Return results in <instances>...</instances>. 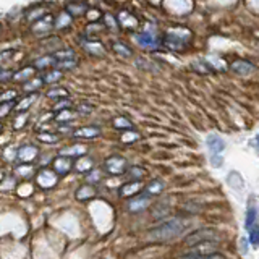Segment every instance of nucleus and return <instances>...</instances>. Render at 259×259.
I'll return each mask as SVG.
<instances>
[{
    "instance_id": "f257e3e1",
    "label": "nucleus",
    "mask_w": 259,
    "mask_h": 259,
    "mask_svg": "<svg viewBox=\"0 0 259 259\" xmlns=\"http://www.w3.org/2000/svg\"><path fill=\"white\" fill-rule=\"evenodd\" d=\"M186 227H188V224H186L183 219H170V221L162 222L160 225L149 230V240L152 241L174 240L186 230Z\"/></svg>"
},
{
    "instance_id": "f03ea898",
    "label": "nucleus",
    "mask_w": 259,
    "mask_h": 259,
    "mask_svg": "<svg viewBox=\"0 0 259 259\" xmlns=\"http://www.w3.org/2000/svg\"><path fill=\"white\" fill-rule=\"evenodd\" d=\"M191 40V32L185 28H172L165 32L164 46L170 51H183Z\"/></svg>"
},
{
    "instance_id": "7ed1b4c3",
    "label": "nucleus",
    "mask_w": 259,
    "mask_h": 259,
    "mask_svg": "<svg viewBox=\"0 0 259 259\" xmlns=\"http://www.w3.org/2000/svg\"><path fill=\"white\" fill-rule=\"evenodd\" d=\"M128 160L121 156H110L109 159H105L104 162V172L109 175H123L125 172H128Z\"/></svg>"
},
{
    "instance_id": "20e7f679",
    "label": "nucleus",
    "mask_w": 259,
    "mask_h": 259,
    "mask_svg": "<svg viewBox=\"0 0 259 259\" xmlns=\"http://www.w3.org/2000/svg\"><path fill=\"white\" fill-rule=\"evenodd\" d=\"M219 237L215 230L212 229H201V230H196L190 233L188 237L185 238V243L186 245H191V246H198L201 243H206V241H217Z\"/></svg>"
},
{
    "instance_id": "39448f33",
    "label": "nucleus",
    "mask_w": 259,
    "mask_h": 259,
    "mask_svg": "<svg viewBox=\"0 0 259 259\" xmlns=\"http://www.w3.org/2000/svg\"><path fill=\"white\" fill-rule=\"evenodd\" d=\"M57 177L59 175H57L52 168H42V170H39V174L36 175V182L40 188L49 190V188H54L57 185Z\"/></svg>"
},
{
    "instance_id": "423d86ee",
    "label": "nucleus",
    "mask_w": 259,
    "mask_h": 259,
    "mask_svg": "<svg viewBox=\"0 0 259 259\" xmlns=\"http://www.w3.org/2000/svg\"><path fill=\"white\" fill-rule=\"evenodd\" d=\"M135 40H136V44H140L141 47H146V49H154L159 46V37L156 32L151 29L143 31L141 34H136Z\"/></svg>"
},
{
    "instance_id": "0eeeda50",
    "label": "nucleus",
    "mask_w": 259,
    "mask_h": 259,
    "mask_svg": "<svg viewBox=\"0 0 259 259\" xmlns=\"http://www.w3.org/2000/svg\"><path fill=\"white\" fill-rule=\"evenodd\" d=\"M52 28H55V20L52 18V15H46L44 18H40L39 21H36L31 26V31L34 34H47L49 31H52Z\"/></svg>"
},
{
    "instance_id": "6e6552de",
    "label": "nucleus",
    "mask_w": 259,
    "mask_h": 259,
    "mask_svg": "<svg viewBox=\"0 0 259 259\" xmlns=\"http://www.w3.org/2000/svg\"><path fill=\"white\" fill-rule=\"evenodd\" d=\"M81 46H83L84 51L88 54H91V55H99L101 57L105 52L104 46L96 37H83V39H81Z\"/></svg>"
},
{
    "instance_id": "1a4fd4ad",
    "label": "nucleus",
    "mask_w": 259,
    "mask_h": 259,
    "mask_svg": "<svg viewBox=\"0 0 259 259\" xmlns=\"http://www.w3.org/2000/svg\"><path fill=\"white\" fill-rule=\"evenodd\" d=\"M149 202H151V198L146 196V194H141V196H135L130 199L126 204V209L130 212H141V210H144L149 206Z\"/></svg>"
},
{
    "instance_id": "9d476101",
    "label": "nucleus",
    "mask_w": 259,
    "mask_h": 259,
    "mask_svg": "<svg viewBox=\"0 0 259 259\" xmlns=\"http://www.w3.org/2000/svg\"><path fill=\"white\" fill-rule=\"evenodd\" d=\"M71 167H73V162H71V159H68V157H62V156H59L57 159H54V162H52V170L54 172L59 175V177H63V175H67L70 170H71Z\"/></svg>"
},
{
    "instance_id": "9b49d317",
    "label": "nucleus",
    "mask_w": 259,
    "mask_h": 259,
    "mask_svg": "<svg viewBox=\"0 0 259 259\" xmlns=\"http://www.w3.org/2000/svg\"><path fill=\"white\" fill-rule=\"evenodd\" d=\"M86 152H88L86 146H83V144H71V146H67V148L60 149L59 154H60L62 157H68V159L76 157V159H79V157H84Z\"/></svg>"
},
{
    "instance_id": "f8f14e48",
    "label": "nucleus",
    "mask_w": 259,
    "mask_h": 259,
    "mask_svg": "<svg viewBox=\"0 0 259 259\" xmlns=\"http://www.w3.org/2000/svg\"><path fill=\"white\" fill-rule=\"evenodd\" d=\"M37 154H39V149L36 148V146L24 144L18 149V156H16V157H18L21 162H24V164H29V162H32L37 157Z\"/></svg>"
},
{
    "instance_id": "ddd939ff",
    "label": "nucleus",
    "mask_w": 259,
    "mask_h": 259,
    "mask_svg": "<svg viewBox=\"0 0 259 259\" xmlns=\"http://www.w3.org/2000/svg\"><path fill=\"white\" fill-rule=\"evenodd\" d=\"M207 148L210 151V156H221V152L225 149V143L221 136H217V135H209L207 136Z\"/></svg>"
},
{
    "instance_id": "4468645a",
    "label": "nucleus",
    "mask_w": 259,
    "mask_h": 259,
    "mask_svg": "<svg viewBox=\"0 0 259 259\" xmlns=\"http://www.w3.org/2000/svg\"><path fill=\"white\" fill-rule=\"evenodd\" d=\"M230 67H232V70H233L235 73H238V75H241V76L251 75V73L254 71V65L251 63V62H248V60H245V59L233 60Z\"/></svg>"
},
{
    "instance_id": "2eb2a0df",
    "label": "nucleus",
    "mask_w": 259,
    "mask_h": 259,
    "mask_svg": "<svg viewBox=\"0 0 259 259\" xmlns=\"http://www.w3.org/2000/svg\"><path fill=\"white\" fill-rule=\"evenodd\" d=\"M57 59L54 57V54L52 55H42V57H39V59L32 63V67H34L36 70H39V71H44V70H49V68H57Z\"/></svg>"
},
{
    "instance_id": "dca6fc26",
    "label": "nucleus",
    "mask_w": 259,
    "mask_h": 259,
    "mask_svg": "<svg viewBox=\"0 0 259 259\" xmlns=\"http://www.w3.org/2000/svg\"><path fill=\"white\" fill-rule=\"evenodd\" d=\"M46 15H49L47 13V8H46V5H34V7H31L29 10L26 12V20L31 23V24H34L36 21H39L40 18H44Z\"/></svg>"
},
{
    "instance_id": "f3484780",
    "label": "nucleus",
    "mask_w": 259,
    "mask_h": 259,
    "mask_svg": "<svg viewBox=\"0 0 259 259\" xmlns=\"http://www.w3.org/2000/svg\"><path fill=\"white\" fill-rule=\"evenodd\" d=\"M101 135V128L99 126H83L78 128L76 132H73L75 138H81V140H93Z\"/></svg>"
},
{
    "instance_id": "a211bd4d",
    "label": "nucleus",
    "mask_w": 259,
    "mask_h": 259,
    "mask_svg": "<svg viewBox=\"0 0 259 259\" xmlns=\"http://www.w3.org/2000/svg\"><path fill=\"white\" fill-rule=\"evenodd\" d=\"M118 23H120V26H123L126 29H135L138 24H140V21H138L136 16L132 15V13H128L126 10H121L118 13Z\"/></svg>"
},
{
    "instance_id": "6ab92c4d",
    "label": "nucleus",
    "mask_w": 259,
    "mask_h": 259,
    "mask_svg": "<svg viewBox=\"0 0 259 259\" xmlns=\"http://www.w3.org/2000/svg\"><path fill=\"white\" fill-rule=\"evenodd\" d=\"M217 241H206L201 243V245L194 246L193 254H201V256H210V254H217Z\"/></svg>"
},
{
    "instance_id": "aec40b11",
    "label": "nucleus",
    "mask_w": 259,
    "mask_h": 259,
    "mask_svg": "<svg viewBox=\"0 0 259 259\" xmlns=\"http://www.w3.org/2000/svg\"><path fill=\"white\" fill-rule=\"evenodd\" d=\"M75 170H76V172H79V174H89V172H93V170H94V160H93V157L84 156V157L76 159V162H75Z\"/></svg>"
},
{
    "instance_id": "412c9836",
    "label": "nucleus",
    "mask_w": 259,
    "mask_h": 259,
    "mask_svg": "<svg viewBox=\"0 0 259 259\" xmlns=\"http://www.w3.org/2000/svg\"><path fill=\"white\" fill-rule=\"evenodd\" d=\"M141 190H143L141 182H130V183L121 186L120 193H121V196H125V198H135Z\"/></svg>"
},
{
    "instance_id": "4be33fe9",
    "label": "nucleus",
    "mask_w": 259,
    "mask_h": 259,
    "mask_svg": "<svg viewBox=\"0 0 259 259\" xmlns=\"http://www.w3.org/2000/svg\"><path fill=\"white\" fill-rule=\"evenodd\" d=\"M96 194V188L93 185H83V186H79V188L76 190V199L79 201H86V199H91L93 196Z\"/></svg>"
},
{
    "instance_id": "5701e85b",
    "label": "nucleus",
    "mask_w": 259,
    "mask_h": 259,
    "mask_svg": "<svg viewBox=\"0 0 259 259\" xmlns=\"http://www.w3.org/2000/svg\"><path fill=\"white\" fill-rule=\"evenodd\" d=\"M37 70L34 67H26V68H21L20 71H16L15 73V76L13 79L15 81H24V83H28V81L32 79V75H34Z\"/></svg>"
},
{
    "instance_id": "b1692460",
    "label": "nucleus",
    "mask_w": 259,
    "mask_h": 259,
    "mask_svg": "<svg viewBox=\"0 0 259 259\" xmlns=\"http://www.w3.org/2000/svg\"><path fill=\"white\" fill-rule=\"evenodd\" d=\"M71 20H73V16H71L67 10H63V12H60L59 16L55 18V28H57V29L68 28L70 24H71Z\"/></svg>"
},
{
    "instance_id": "393cba45",
    "label": "nucleus",
    "mask_w": 259,
    "mask_h": 259,
    "mask_svg": "<svg viewBox=\"0 0 259 259\" xmlns=\"http://www.w3.org/2000/svg\"><path fill=\"white\" fill-rule=\"evenodd\" d=\"M46 84L44 83V78H32L31 81H28V83H24V91H26L28 94H37V91L40 89V86Z\"/></svg>"
},
{
    "instance_id": "a878e982",
    "label": "nucleus",
    "mask_w": 259,
    "mask_h": 259,
    "mask_svg": "<svg viewBox=\"0 0 259 259\" xmlns=\"http://www.w3.org/2000/svg\"><path fill=\"white\" fill-rule=\"evenodd\" d=\"M54 57L57 62H67V60H76V55L73 49H60V51H55Z\"/></svg>"
},
{
    "instance_id": "bb28decb",
    "label": "nucleus",
    "mask_w": 259,
    "mask_h": 259,
    "mask_svg": "<svg viewBox=\"0 0 259 259\" xmlns=\"http://www.w3.org/2000/svg\"><path fill=\"white\" fill-rule=\"evenodd\" d=\"M162 190H164V183H162L160 180H152L148 186L144 188V194L146 196H154V194H159L162 193Z\"/></svg>"
},
{
    "instance_id": "cd10ccee",
    "label": "nucleus",
    "mask_w": 259,
    "mask_h": 259,
    "mask_svg": "<svg viewBox=\"0 0 259 259\" xmlns=\"http://www.w3.org/2000/svg\"><path fill=\"white\" fill-rule=\"evenodd\" d=\"M36 97H37V94H28L24 99H21L18 104L15 105V110L16 112H26L31 107V104L36 101Z\"/></svg>"
},
{
    "instance_id": "c85d7f7f",
    "label": "nucleus",
    "mask_w": 259,
    "mask_h": 259,
    "mask_svg": "<svg viewBox=\"0 0 259 259\" xmlns=\"http://www.w3.org/2000/svg\"><path fill=\"white\" fill-rule=\"evenodd\" d=\"M62 76H63V71L59 70V68H54L51 71H47L42 78H44V83L46 84H54V83H57V81H60Z\"/></svg>"
},
{
    "instance_id": "c756f323",
    "label": "nucleus",
    "mask_w": 259,
    "mask_h": 259,
    "mask_svg": "<svg viewBox=\"0 0 259 259\" xmlns=\"http://www.w3.org/2000/svg\"><path fill=\"white\" fill-rule=\"evenodd\" d=\"M113 52H115L117 55H120V57H123V59H128V57H132L133 55V51L130 49L126 44H123V42H113Z\"/></svg>"
},
{
    "instance_id": "7c9ffc66",
    "label": "nucleus",
    "mask_w": 259,
    "mask_h": 259,
    "mask_svg": "<svg viewBox=\"0 0 259 259\" xmlns=\"http://www.w3.org/2000/svg\"><path fill=\"white\" fill-rule=\"evenodd\" d=\"M86 10H88V7L84 5V4H78V2H75V4H68L67 5V12L71 15V16H79V15H83V13H86Z\"/></svg>"
},
{
    "instance_id": "2f4dec72",
    "label": "nucleus",
    "mask_w": 259,
    "mask_h": 259,
    "mask_svg": "<svg viewBox=\"0 0 259 259\" xmlns=\"http://www.w3.org/2000/svg\"><path fill=\"white\" fill-rule=\"evenodd\" d=\"M76 113H78V112H73L71 109H67V110H63V112H59V113H57L55 120L59 121V123H68V121H71L73 118L76 117Z\"/></svg>"
},
{
    "instance_id": "473e14b6",
    "label": "nucleus",
    "mask_w": 259,
    "mask_h": 259,
    "mask_svg": "<svg viewBox=\"0 0 259 259\" xmlns=\"http://www.w3.org/2000/svg\"><path fill=\"white\" fill-rule=\"evenodd\" d=\"M113 126H115L117 130H123V132H132L133 123L125 117H117L115 120H113Z\"/></svg>"
},
{
    "instance_id": "72a5a7b5",
    "label": "nucleus",
    "mask_w": 259,
    "mask_h": 259,
    "mask_svg": "<svg viewBox=\"0 0 259 259\" xmlns=\"http://www.w3.org/2000/svg\"><path fill=\"white\" fill-rule=\"evenodd\" d=\"M37 140L40 143H46V144H55L60 141V135L57 133H40L37 135Z\"/></svg>"
},
{
    "instance_id": "f704fd0d",
    "label": "nucleus",
    "mask_w": 259,
    "mask_h": 259,
    "mask_svg": "<svg viewBox=\"0 0 259 259\" xmlns=\"http://www.w3.org/2000/svg\"><path fill=\"white\" fill-rule=\"evenodd\" d=\"M47 97H51V99H68V91L63 88H54L51 91L47 93Z\"/></svg>"
},
{
    "instance_id": "c9c22d12",
    "label": "nucleus",
    "mask_w": 259,
    "mask_h": 259,
    "mask_svg": "<svg viewBox=\"0 0 259 259\" xmlns=\"http://www.w3.org/2000/svg\"><path fill=\"white\" fill-rule=\"evenodd\" d=\"M128 178L132 182H140V180H143V177H144V170L141 168V167H130L128 168Z\"/></svg>"
},
{
    "instance_id": "e433bc0d",
    "label": "nucleus",
    "mask_w": 259,
    "mask_h": 259,
    "mask_svg": "<svg viewBox=\"0 0 259 259\" xmlns=\"http://www.w3.org/2000/svg\"><path fill=\"white\" fill-rule=\"evenodd\" d=\"M101 180H102V170H99V168H94L93 172H89L86 175L88 185H96V183H99Z\"/></svg>"
},
{
    "instance_id": "4c0bfd02",
    "label": "nucleus",
    "mask_w": 259,
    "mask_h": 259,
    "mask_svg": "<svg viewBox=\"0 0 259 259\" xmlns=\"http://www.w3.org/2000/svg\"><path fill=\"white\" fill-rule=\"evenodd\" d=\"M254 225H256V209H254V207H249V209H248V212H246L245 227H246V230H251Z\"/></svg>"
},
{
    "instance_id": "58836bf2",
    "label": "nucleus",
    "mask_w": 259,
    "mask_h": 259,
    "mask_svg": "<svg viewBox=\"0 0 259 259\" xmlns=\"http://www.w3.org/2000/svg\"><path fill=\"white\" fill-rule=\"evenodd\" d=\"M118 20H117V16H113L110 13H105L104 15V26H107L109 29H117L118 28Z\"/></svg>"
},
{
    "instance_id": "ea45409f",
    "label": "nucleus",
    "mask_w": 259,
    "mask_h": 259,
    "mask_svg": "<svg viewBox=\"0 0 259 259\" xmlns=\"http://www.w3.org/2000/svg\"><path fill=\"white\" fill-rule=\"evenodd\" d=\"M32 174H34V170H32L31 165H18L16 167V175H20L23 178H31Z\"/></svg>"
},
{
    "instance_id": "a19ab883",
    "label": "nucleus",
    "mask_w": 259,
    "mask_h": 259,
    "mask_svg": "<svg viewBox=\"0 0 259 259\" xmlns=\"http://www.w3.org/2000/svg\"><path fill=\"white\" fill-rule=\"evenodd\" d=\"M67 109H71V101L70 99H62V101H59L54 105L52 110L55 113H59V112H63V110H67Z\"/></svg>"
},
{
    "instance_id": "79ce46f5",
    "label": "nucleus",
    "mask_w": 259,
    "mask_h": 259,
    "mask_svg": "<svg viewBox=\"0 0 259 259\" xmlns=\"http://www.w3.org/2000/svg\"><path fill=\"white\" fill-rule=\"evenodd\" d=\"M249 233V243L253 246H259V225H254L253 229L248 230Z\"/></svg>"
},
{
    "instance_id": "37998d69",
    "label": "nucleus",
    "mask_w": 259,
    "mask_h": 259,
    "mask_svg": "<svg viewBox=\"0 0 259 259\" xmlns=\"http://www.w3.org/2000/svg\"><path fill=\"white\" fill-rule=\"evenodd\" d=\"M76 65H78V60H67V62H59V63H57V68H59V70H65V71H67V70H73V68H75L76 67Z\"/></svg>"
},
{
    "instance_id": "c03bdc74",
    "label": "nucleus",
    "mask_w": 259,
    "mask_h": 259,
    "mask_svg": "<svg viewBox=\"0 0 259 259\" xmlns=\"http://www.w3.org/2000/svg\"><path fill=\"white\" fill-rule=\"evenodd\" d=\"M182 259H225L222 254H210V256H201V254H188V256H183Z\"/></svg>"
},
{
    "instance_id": "a18cd8bd",
    "label": "nucleus",
    "mask_w": 259,
    "mask_h": 259,
    "mask_svg": "<svg viewBox=\"0 0 259 259\" xmlns=\"http://www.w3.org/2000/svg\"><path fill=\"white\" fill-rule=\"evenodd\" d=\"M78 113H83V115H88V113H91L93 112V105L91 104H88V102H81L78 105V109H76Z\"/></svg>"
},
{
    "instance_id": "49530a36",
    "label": "nucleus",
    "mask_w": 259,
    "mask_h": 259,
    "mask_svg": "<svg viewBox=\"0 0 259 259\" xmlns=\"http://www.w3.org/2000/svg\"><path fill=\"white\" fill-rule=\"evenodd\" d=\"M15 97H16V93H15V91H8V93L2 94V97H0V101H2V104H5V102H13Z\"/></svg>"
},
{
    "instance_id": "de8ad7c7",
    "label": "nucleus",
    "mask_w": 259,
    "mask_h": 259,
    "mask_svg": "<svg viewBox=\"0 0 259 259\" xmlns=\"http://www.w3.org/2000/svg\"><path fill=\"white\" fill-rule=\"evenodd\" d=\"M138 136L136 133H125V135H121V141L123 143H132V141H136L138 140Z\"/></svg>"
},
{
    "instance_id": "09e8293b",
    "label": "nucleus",
    "mask_w": 259,
    "mask_h": 259,
    "mask_svg": "<svg viewBox=\"0 0 259 259\" xmlns=\"http://www.w3.org/2000/svg\"><path fill=\"white\" fill-rule=\"evenodd\" d=\"M26 120H28V115H18V117H16V120H15L13 126L18 130V128H21L24 123H26Z\"/></svg>"
},
{
    "instance_id": "8fccbe9b",
    "label": "nucleus",
    "mask_w": 259,
    "mask_h": 259,
    "mask_svg": "<svg viewBox=\"0 0 259 259\" xmlns=\"http://www.w3.org/2000/svg\"><path fill=\"white\" fill-rule=\"evenodd\" d=\"M88 16H89V20H91V21H97L102 15H101L99 10H96V8H94V10H89L88 12Z\"/></svg>"
},
{
    "instance_id": "3c124183",
    "label": "nucleus",
    "mask_w": 259,
    "mask_h": 259,
    "mask_svg": "<svg viewBox=\"0 0 259 259\" xmlns=\"http://www.w3.org/2000/svg\"><path fill=\"white\" fill-rule=\"evenodd\" d=\"M210 164H212L214 167H221L224 164L222 156H210Z\"/></svg>"
},
{
    "instance_id": "603ef678",
    "label": "nucleus",
    "mask_w": 259,
    "mask_h": 259,
    "mask_svg": "<svg viewBox=\"0 0 259 259\" xmlns=\"http://www.w3.org/2000/svg\"><path fill=\"white\" fill-rule=\"evenodd\" d=\"M13 104H15V102H5V104H2V110H0V115L5 117V115H7V112L10 110V109H13Z\"/></svg>"
},
{
    "instance_id": "864d4df0",
    "label": "nucleus",
    "mask_w": 259,
    "mask_h": 259,
    "mask_svg": "<svg viewBox=\"0 0 259 259\" xmlns=\"http://www.w3.org/2000/svg\"><path fill=\"white\" fill-rule=\"evenodd\" d=\"M13 76H15V73L13 71H8V70H2V75H0V78H2L4 83L10 79V78H13Z\"/></svg>"
},
{
    "instance_id": "5fc2aeb1",
    "label": "nucleus",
    "mask_w": 259,
    "mask_h": 259,
    "mask_svg": "<svg viewBox=\"0 0 259 259\" xmlns=\"http://www.w3.org/2000/svg\"><path fill=\"white\" fill-rule=\"evenodd\" d=\"M10 55H13V51H5V52L2 54V57H0V60H2V62H7V60H8V57H10Z\"/></svg>"
},
{
    "instance_id": "6e6d98bb",
    "label": "nucleus",
    "mask_w": 259,
    "mask_h": 259,
    "mask_svg": "<svg viewBox=\"0 0 259 259\" xmlns=\"http://www.w3.org/2000/svg\"><path fill=\"white\" fill-rule=\"evenodd\" d=\"M59 130H60V132H62V133H68V130H70V126H68V125H65V126H60Z\"/></svg>"
},
{
    "instance_id": "4d7b16f0",
    "label": "nucleus",
    "mask_w": 259,
    "mask_h": 259,
    "mask_svg": "<svg viewBox=\"0 0 259 259\" xmlns=\"http://www.w3.org/2000/svg\"><path fill=\"white\" fill-rule=\"evenodd\" d=\"M256 141H257V144H259V135H257V138H256Z\"/></svg>"
}]
</instances>
